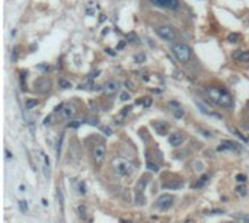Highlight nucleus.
Listing matches in <instances>:
<instances>
[{
  "instance_id": "obj_20",
  "label": "nucleus",
  "mask_w": 249,
  "mask_h": 223,
  "mask_svg": "<svg viewBox=\"0 0 249 223\" xmlns=\"http://www.w3.org/2000/svg\"><path fill=\"white\" fill-rule=\"evenodd\" d=\"M63 140H64V134L60 136V142L57 146V159H60V153H61V145H63Z\"/></svg>"
},
{
  "instance_id": "obj_1",
  "label": "nucleus",
  "mask_w": 249,
  "mask_h": 223,
  "mask_svg": "<svg viewBox=\"0 0 249 223\" xmlns=\"http://www.w3.org/2000/svg\"><path fill=\"white\" fill-rule=\"evenodd\" d=\"M207 93L216 105L223 107V108H229V110L233 108V98L226 89L211 86V88H207Z\"/></svg>"
},
{
  "instance_id": "obj_6",
  "label": "nucleus",
  "mask_w": 249,
  "mask_h": 223,
  "mask_svg": "<svg viewBox=\"0 0 249 223\" xmlns=\"http://www.w3.org/2000/svg\"><path fill=\"white\" fill-rule=\"evenodd\" d=\"M173 203H175V197L173 195L163 194V195H160L156 200V207L160 209V210H168V209H170L173 206Z\"/></svg>"
},
{
  "instance_id": "obj_18",
  "label": "nucleus",
  "mask_w": 249,
  "mask_h": 223,
  "mask_svg": "<svg viewBox=\"0 0 249 223\" xmlns=\"http://www.w3.org/2000/svg\"><path fill=\"white\" fill-rule=\"evenodd\" d=\"M36 105H38V99H28L26 104H25V108H26V110H32Z\"/></svg>"
},
{
  "instance_id": "obj_31",
  "label": "nucleus",
  "mask_w": 249,
  "mask_h": 223,
  "mask_svg": "<svg viewBox=\"0 0 249 223\" xmlns=\"http://www.w3.org/2000/svg\"><path fill=\"white\" fill-rule=\"evenodd\" d=\"M194 169H195V171H203V163H201V162H195V163H194Z\"/></svg>"
},
{
  "instance_id": "obj_19",
  "label": "nucleus",
  "mask_w": 249,
  "mask_h": 223,
  "mask_svg": "<svg viewBox=\"0 0 249 223\" xmlns=\"http://www.w3.org/2000/svg\"><path fill=\"white\" fill-rule=\"evenodd\" d=\"M239 40H240V34H238V32L230 34V35L227 37V41H229V43H238Z\"/></svg>"
},
{
  "instance_id": "obj_5",
  "label": "nucleus",
  "mask_w": 249,
  "mask_h": 223,
  "mask_svg": "<svg viewBox=\"0 0 249 223\" xmlns=\"http://www.w3.org/2000/svg\"><path fill=\"white\" fill-rule=\"evenodd\" d=\"M150 3L156 7L168 9V10H176L179 7V0H150Z\"/></svg>"
},
{
  "instance_id": "obj_21",
  "label": "nucleus",
  "mask_w": 249,
  "mask_h": 223,
  "mask_svg": "<svg viewBox=\"0 0 249 223\" xmlns=\"http://www.w3.org/2000/svg\"><path fill=\"white\" fill-rule=\"evenodd\" d=\"M19 209H21L22 213H28V204H26V201H23V200L19 201Z\"/></svg>"
},
{
  "instance_id": "obj_17",
  "label": "nucleus",
  "mask_w": 249,
  "mask_h": 223,
  "mask_svg": "<svg viewBox=\"0 0 249 223\" xmlns=\"http://www.w3.org/2000/svg\"><path fill=\"white\" fill-rule=\"evenodd\" d=\"M58 86H60L61 89H70V88H71V83H70L68 80H66V79L60 78L58 79Z\"/></svg>"
},
{
  "instance_id": "obj_30",
  "label": "nucleus",
  "mask_w": 249,
  "mask_h": 223,
  "mask_svg": "<svg viewBox=\"0 0 249 223\" xmlns=\"http://www.w3.org/2000/svg\"><path fill=\"white\" fill-rule=\"evenodd\" d=\"M102 131L106 134V136H111V134H112V130H111L109 127H102Z\"/></svg>"
},
{
  "instance_id": "obj_34",
  "label": "nucleus",
  "mask_w": 249,
  "mask_h": 223,
  "mask_svg": "<svg viewBox=\"0 0 249 223\" xmlns=\"http://www.w3.org/2000/svg\"><path fill=\"white\" fill-rule=\"evenodd\" d=\"M44 156V162H45L47 166H50V159H48V156H45V155H42Z\"/></svg>"
},
{
  "instance_id": "obj_12",
  "label": "nucleus",
  "mask_w": 249,
  "mask_h": 223,
  "mask_svg": "<svg viewBox=\"0 0 249 223\" xmlns=\"http://www.w3.org/2000/svg\"><path fill=\"white\" fill-rule=\"evenodd\" d=\"M195 105H197V108L200 110V111L203 112V114H205V115H213V117H217V118H221V115H219V114H214V112H211L210 110H208V107L204 104V102H201V101L195 99Z\"/></svg>"
},
{
  "instance_id": "obj_14",
  "label": "nucleus",
  "mask_w": 249,
  "mask_h": 223,
  "mask_svg": "<svg viewBox=\"0 0 249 223\" xmlns=\"http://www.w3.org/2000/svg\"><path fill=\"white\" fill-rule=\"evenodd\" d=\"M169 107L173 108V115L176 117V118H182L184 117V110L181 108V105L178 104V102H175V101H170L169 102Z\"/></svg>"
},
{
  "instance_id": "obj_3",
  "label": "nucleus",
  "mask_w": 249,
  "mask_h": 223,
  "mask_svg": "<svg viewBox=\"0 0 249 223\" xmlns=\"http://www.w3.org/2000/svg\"><path fill=\"white\" fill-rule=\"evenodd\" d=\"M112 166H114V169L117 171V174H118V175H123V177L130 175V174L134 171V165H133L131 162H128L127 159H124V157H115L112 160Z\"/></svg>"
},
{
  "instance_id": "obj_37",
  "label": "nucleus",
  "mask_w": 249,
  "mask_h": 223,
  "mask_svg": "<svg viewBox=\"0 0 249 223\" xmlns=\"http://www.w3.org/2000/svg\"><path fill=\"white\" fill-rule=\"evenodd\" d=\"M98 76H99V72H95V73L91 75V79H95V78H98Z\"/></svg>"
},
{
  "instance_id": "obj_27",
  "label": "nucleus",
  "mask_w": 249,
  "mask_h": 223,
  "mask_svg": "<svg viewBox=\"0 0 249 223\" xmlns=\"http://www.w3.org/2000/svg\"><path fill=\"white\" fill-rule=\"evenodd\" d=\"M134 60H136V61H144V60H146V56H144V54H137V56L134 57Z\"/></svg>"
},
{
  "instance_id": "obj_28",
  "label": "nucleus",
  "mask_w": 249,
  "mask_h": 223,
  "mask_svg": "<svg viewBox=\"0 0 249 223\" xmlns=\"http://www.w3.org/2000/svg\"><path fill=\"white\" fill-rule=\"evenodd\" d=\"M236 179H238V182H245V181H246V177L242 175V174H238V175H236Z\"/></svg>"
},
{
  "instance_id": "obj_25",
  "label": "nucleus",
  "mask_w": 249,
  "mask_h": 223,
  "mask_svg": "<svg viewBox=\"0 0 249 223\" xmlns=\"http://www.w3.org/2000/svg\"><path fill=\"white\" fill-rule=\"evenodd\" d=\"M208 178H210L208 175H203V177H201V179H200V182H198V187H203L204 184L208 181Z\"/></svg>"
},
{
  "instance_id": "obj_32",
  "label": "nucleus",
  "mask_w": 249,
  "mask_h": 223,
  "mask_svg": "<svg viewBox=\"0 0 249 223\" xmlns=\"http://www.w3.org/2000/svg\"><path fill=\"white\" fill-rule=\"evenodd\" d=\"M238 191H239V194H242V195L246 194V188L245 187H238Z\"/></svg>"
},
{
  "instance_id": "obj_40",
  "label": "nucleus",
  "mask_w": 249,
  "mask_h": 223,
  "mask_svg": "<svg viewBox=\"0 0 249 223\" xmlns=\"http://www.w3.org/2000/svg\"><path fill=\"white\" fill-rule=\"evenodd\" d=\"M38 69H41V70H48V64H47V66H38Z\"/></svg>"
},
{
  "instance_id": "obj_26",
  "label": "nucleus",
  "mask_w": 249,
  "mask_h": 223,
  "mask_svg": "<svg viewBox=\"0 0 249 223\" xmlns=\"http://www.w3.org/2000/svg\"><path fill=\"white\" fill-rule=\"evenodd\" d=\"M16 60H18V47H15L13 51H12V61L15 63Z\"/></svg>"
},
{
  "instance_id": "obj_35",
  "label": "nucleus",
  "mask_w": 249,
  "mask_h": 223,
  "mask_svg": "<svg viewBox=\"0 0 249 223\" xmlns=\"http://www.w3.org/2000/svg\"><path fill=\"white\" fill-rule=\"evenodd\" d=\"M4 153H6V157H7V159H10V157L13 156V155H12V153H10V152H9V150H7V149L4 150Z\"/></svg>"
},
{
  "instance_id": "obj_33",
  "label": "nucleus",
  "mask_w": 249,
  "mask_h": 223,
  "mask_svg": "<svg viewBox=\"0 0 249 223\" xmlns=\"http://www.w3.org/2000/svg\"><path fill=\"white\" fill-rule=\"evenodd\" d=\"M150 104H152V98H147V99L144 101V108H147V107H150Z\"/></svg>"
},
{
  "instance_id": "obj_9",
  "label": "nucleus",
  "mask_w": 249,
  "mask_h": 223,
  "mask_svg": "<svg viewBox=\"0 0 249 223\" xmlns=\"http://www.w3.org/2000/svg\"><path fill=\"white\" fill-rule=\"evenodd\" d=\"M50 88H51V82L45 78L38 79V80L35 82V89L38 90L39 93H45L47 90H50Z\"/></svg>"
},
{
  "instance_id": "obj_36",
  "label": "nucleus",
  "mask_w": 249,
  "mask_h": 223,
  "mask_svg": "<svg viewBox=\"0 0 249 223\" xmlns=\"http://www.w3.org/2000/svg\"><path fill=\"white\" fill-rule=\"evenodd\" d=\"M105 51H106V53H108L109 56H115V53H114V51H112V50H111V48H106Z\"/></svg>"
},
{
  "instance_id": "obj_4",
  "label": "nucleus",
  "mask_w": 249,
  "mask_h": 223,
  "mask_svg": "<svg viewBox=\"0 0 249 223\" xmlns=\"http://www.w3.org/2000/svg\"><path fill=\"white\" fill-rule=\"evenodd\" d=\"M156 34L159 38L165 40V41H175L176 40V31L170 26V25H160L156 28Z\"/></svg>"
},
{
  "instance_id": "obj_10",
  "label": "nucleus",
  "mask_w": 249,
  "mask_h": 223,
  "mask_svg": "<svg viewBox=\"0 0 249 223\" xmlns=\"http://www.w3.org/2000/svg\"><path fill=\"white\" fill-rule=\"evenodd\" d=\"M102 90L106 93V95H114L117 90H118V82L117 80H108V82H105L103 83V86H102Z\"/></svg>"
},
{
  "instance_id": "obj_24",
  "label": "nucleus",
  "mask_w": 249,
  "mask_h": 223,
  "mask_svg": "<svg viewBox=\"0 0 249 223\" xmlns=\"http://www.w3.org/2000/svg\"><path fill=\"white\" fill-rule=\"evenodd\" d=\"M130 98H131V95H130V93H127V92H123V93L120 95V99L124 101V102H125V101H128Z\"/></svg>"
},
{
  "instance_id": "obj_13",
  "label": "nucleus",
  "mask_w": 249,
  "mask_h": 223,
  "mask_svg": "<svg viewBox=\"0 0 249 223\" xmlns=\"http://www.w3.org/2000/svg\"><path fill=\"white\" fill-rule=\"evenodd\" d=\"M184 143V136L181 133H173L169 137V145L170 146H181Z\"/></svg>"
},
{
  "instance_id": "obj_38",
  "label": "nucleus",
  "mask_w": 249,
  "mask_h": 223,
  "mask_svg": "<svg viewBox=\"0 0 249 223\" xmlns=\"http://www.w3.org/2000/svg\"><path fill=\"white\" fill-rule=\"evenodd\" d=\"M124 45H125V43H124V41H121V43L118 44V47H117V50H121V48H123Z\"/></svg>"
},
{
  "instance_id": "obj_16",
  "label": "nucleus",
  "mask_w": 249,
  "mask_h": 223,
  "mask_svg": "<svg viewBox=\"0 0 249 223\" xmlns=\"http://www.w3.org/2000/svg\"><path fill=\"white\" fill-rule=\"evenodd\" d=\"M153 127L156 128V131H158L159 134H166L168 133V128H169V125L168 124H163V123H153Z\"/></svg>"
},
{
  "instance_id": "obj_29",
  "label": "nucleus",
  "mask_w": 249,
  "mask_h": 223,
  "mask_svg": "<svg viewBox=\"0 0 249 223\" xmlns=\"http://www.w3.org/2000/svg\"><path fill=\"white\" fill-rule=\"evenodd\" d=\"M57 200L60 201V206L63 207V194H61V191L58 190V192H57Z\"/></svg>"
},
{
  "instance_id": "obj_41",
  "label": "nucleus",
  "mask_w": 249,
  "mask_h": 223,
  "mask_svg": "<svg viewBox=\"0 0 249 223\" xmlns=\"http://www.w3.org/2000/svg\"><path fill=\"white\" fill-rule=\"evenodd\" d=\"M19 188H21V191H22V192H25V185H21Z\"/></svg>"
},
{
  "instance_id": "obj_8",
  "label": "nucleus",
  "mask_w": 249,
  "mask_h": 223,
  "mask_svg": "<svg viewBox=\"0 0 249 223\" xmlns=\"http://www.w3.org/2000/svg\"><path fill=\"white\" fill-rule=\"evenodd\" d=\"M60 112H61V117L64 120H71L76 115V107L73 104H66V105H63V108H61Z\"/></svg>"
},
{
  "instance_id": "obj_22",
  "label": "nucleus",
  "mask_w": 249,
  "mask_h": 223,
  "mask_svg": "<svg viewBox=\"0 0 249 223\" xmlns=\"http://www.w3.org/2000/svg\"><path fill=\"white\" fill-rule=\"evenodd\" d=\"M238 222L239 223H249V216L248 214H240V216H238Z\"/></svg>"
},
{
  "instance_id": "obj_39",
  "label": "nucleus",
  "mask_w": 249,
  "mask_h": 223,
  "mask_svg": "<svg viewBox=\"0 0 249 223\" xmlns=\"http://www.w3.org/2000/svg\"><path fill=\"white\" fill-rule=\"evenodd\" d=\"M130 110H131L130 107H128V108H124V111H123V115H127V114L130 112Z\"/></svg>"
},
{
  "instance_id": "obj_23",
  "label": "nucleus",
  "mask_w": 249,
  "mask_h": 223,
  "mask_svg": "<svg viewBox=\"0 0 249 223\" xmlns=\"http://www.w3.org/2000/svg\"><path fill=\"white\" fill-rule=\"evenodd\" d=\"M147 168L150 169V171H153V172H158V171H159L158 165H156V163H153V162H150V160H147Z\"/></svg>"
},
{
  "instance_id": "obj_11",
  "label": "nucleus",
  "mask_w": 249,
  "mask_h": 223,
  "mask_svg": "<svg viewBox=\"0 0 249 223\" xmlns=\"http://www.w3.org/2000/svg\"><path fill=\"white\" fill-rule=\"evenodd\" d=\"M217 150H219V152H223V150H235V152H238L239 147H238V145H236L235 142H230V140H223V142L220 143V146L217 147Z\"/></svg>"
},
{
  "instance_id": "obj_15",
  "label": "nucleus",
  "mask_w": 249,
  "mask_h": 223,
  "mask_svg": "<svg viewBox=\"0 0 249 223\" xmlns=\"http://www.w3.org/2000/svg\"><path fill=\"white\" fill-rule=\"evenodd\" d=\"M235 58H238L242 63H248L249 61V51H236L235 53Z\"/></svg>"
},
{
  "instance_id": "obj_2",
  "label": "nucleus",
  "mask_w": 249,
  "mask_h": 223,
  "mask_svg": "<svg viewBox=\"0 0 249 223\" xmlns=\"http://www.w3.org/2000/svg\"><path fill=\"white\" fill-rule=\"evenodd\" d=\"M173 56L176 57L182 64H187L190 63V60L193 58V50L188 47L187 44H182V43H175V44L170 47Z\"/></svg>"
},
{
  "instance_id": "obj_7",
  "label": "nucleus",
  "mask_w": 249,
  "mask_h": 223,
  "mask_svg": "<svg viewBox=\"0 0 249 223\" xmlns=\"http://www.w3.org/2000/svg\"><path fill=\"white\" fill-rule=\"evenodd\" d=\"M93 160L98 163V165H101L102 162H103V159H105V155H106V147L103 145H96L93 147Z\"/></svg>"
}]
</instances>
